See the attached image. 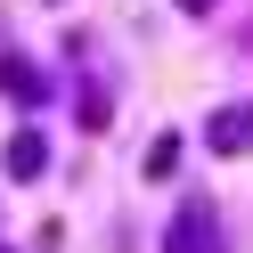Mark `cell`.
I'll return each mask as SVG.
<instances>
[{
	"label": "cell",
	"mask_w": 253,
	"mask_h": 253,
	"mask_svg": "<svg viewBox=\"0 0 253 253\" xmlns=\"http://www.w3.org/2000/svg\"><path fill=\"white\" fill-rule=\"evenodd\" d=\"M164 253H220V204L212 196H180V212L164 229Z\"/></svg>",
	"instance_id": "1"
},
{
	"label": "cell",
	"mask_w": 253,
	"mask_h": 253,
	"mask_svg": "<svg viewBox=\"0 0 253 253\" xmlns=\"http://www.w3.org/2000/svg\"><path fill=\"white\" fill-rule=\"evenodd\" d=\"M0 90H8L17 106H41V98H49V74H41L33 57H17V49H0Z\"/></svg>",
	"instance_id": "2"
},
{
	"label": "cell",
	"mask_w": 253,
	"mask_h": 253,
	"mask_svg": "<svg viewBox=\"0 0 253 253\" xmlns=\"http://www.w3.org/2000/svg\"><path fill=\"white\" fill-rule=\"evenodd\" d=\"M245 147H253V98H237L212 115V155H245Z\"/></svg>",
	"instance_id": "3"
},
{
	"label": "cell",
	"mask_w": 253,
	"mask_h": 253,
	"mask_svg": "<svg viewBox=\"0 0 253 253\" xmlns=\"http://www.w3.org/2000/svg\"><path fill=\"white\" fill-rule=\"evenodd\" d=\"M41 171H49V139L17 131V139H8V180H41Z\"/></svg>",
	"instance_id": "4"
},
{
	"label": "cell",
	"mask_w": 253,
	"mask_h": 253,
	"mask_svg": "<svg viewBox=\"0 0 253 253\" xmlns=\"http://www.w3.org/2000/svg\"><path fill=\"white\" fill-rule=\"evenodd\" d=\"M171 171H180V139H155L147 147V180H171Z\"/></svg>",
	"instance_id": "5"
},
{
	"label": "cell",
	"mask_w": 253,
	"mask_h": 253,
	"mask_svg": "<svg viewBox=\"0 0 253 253\" xmlns=\"http://www.w3.org/2000/svg\"><path fill=\"white\" fill-rule=\"evenodd\" d=\"M180 8H188V17H212V8H220V0H180Z\"/></svg>",
	"instance_id": "6"
},
{
	"label": "cell",
	"mask_w": 253,
	"mask_h": 253,
	"mask_svg": "<svg viewBox=\"0 0 253 253\" xmlns=\"http://www.w3.org/2000/svg\"><path fill=\"white\" fill-rule=\"evenodd\" d=\"M0 253H8V245H0Z\"/></svg>",
	"instance_id": "7"
}]
</instances>
